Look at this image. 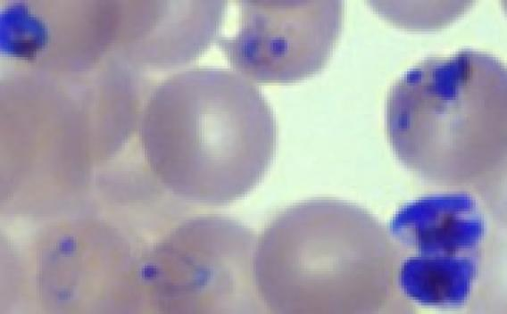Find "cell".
<instances>
[{
	"mask_svg": "<svg viewBox=\"0 0 507 314\" xmlns=\"http://www.w3.org/2000/svg\"><path fill=\"white\" fill-rule=\"evenodd\" d=\"M148 162L177 196L224 206L252 191L276 148L273 112L261 91L233 70L197 67L153 92L142 128Z\"/></svg>",
	"mask_w": 507,
	"mask_h": 314,
	"instance_id": "obj_1",
	"label": "cell"
},
{
	"mask_svg": "<svg viewBox=\"0 0 507 314\" xmlns=\"http://www.w3.org/2000/svg\"><path fill=\"white\" fill-rule=\"evenodd\" d=\"M506 114L504 64L464 48L427 57L393 83L386 132L397 159L418 178L482 194L504 178Z\"/></svg>",
	"mask_w": 507,
	"mask_h": 314,
	"instance_id": "obj_2",
	"label": "cell"
},
{
	"mask_svg": "<svg viewBox=\"0 0 507 314\" xmlns=\"http://www.w3.org/2000/svg\"><path fill=\"white\" fill-rule=\"evenodd\" d=\"M387 227L367 209L315 197L278 212L254 252L258 297L277 314H374L397 292Z\"/></svg>",
	"mask_w": 507,
	"mask_h": 314,
	"instance_id": "obj_3",
	"label": "cell"
},
{
	"mask_svg": "<svg viewBox=\"0 0 507 314\" xmlns=\"http://www.w3.org/2000/svg\"><path fill=\"white\" fill-rule=\"evenodd\" d=\"M254 236L222 216L184 222L145 263L141 278L163 312H258Z\"/></svg>",
	"mask_w": 507,
	"mask_h": 314,
	"instance_id": "obj_4",
	"label": "cell"
},
{
	"mask_svg": "<svg viewBox=\"0 0 507 314\" xmlns=\"http://www.w3.org/2000/svg\"><path fill=\"white\" fill-rule=\"evenodd\" d=\"M237 4L236 31L216 42L240 74L260 83H290L325 67L342 29V1Z\"/></svg>",
	"mask_w": 507,
	"mask_h": 314,
	"instance_id": "obj_5",
	"label": "cell"
},
{
	"mask_svg": "<svg viewBox=\"0 0 507 314\" xmlns=\"http://www.w3.org/2000/svg\"><path fill=\"white\" fill-rule=\"evenodd\" d=\"M387 230L399 264L481 271L488 224L471 193L452 191L412 200L395 212Z\"/></svg>",
	"mask_w": 507,
	"mask_h": 314,
	"instance_id": "obj_6",
	"label": "cell"
},
{
	"mask_svg": "<svg viewBox=\"0 0 507 314\" xmlns=\"http://www.w3.org/2000/svg\"><path fill=\"white\" fill-rule=\"evenodd\" d=\"M72 228L57 233L38 251V286L48 301L59 306L64 302L71 307V302L74 307L77 301L84 307L86 301L89 307L95 306L93 301L106 303L121 285L122 278H127L129 257L125 252L114 255L117 249L112 248L121 242L108 244L103 249L104 243L98 250L97 241L90 243L93 236L87 240V229L82 235V227Z\"/></svg>",
	"mask_w": 507,
	"mask_h": 314,
	"instance_id": "obj_7",
	"label": "cell"
},
{
	"mask_svg": "<svg viewBox=\"0 0 507 314\" xmlns=\"http://www.w3.org/2000/svg\"><path fill=\"white\" fill-rule=\"evenodd\" d=\"M375 11L391 22L410 29L441 28L463 13L470 2H428V6L412 3L370 2Z\"/></svg>",
	"mask_w": 507,
	"mask_h": 314,
	"instance_id": "obj_8",
	"label": "cell"
}]
</instances>
